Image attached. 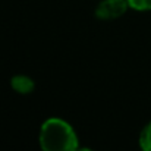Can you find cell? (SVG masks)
Wrapping results in <instances>:
<instances>
[{"label":"cell","mask_w":151,"mask_h":151,"mask_svg":"<svg viewBox=\"0 0 151 151\" xmlns=\"http://www.w3.org/2000/svg\"><path fill=\"white\" fill-rule=\"evenodd\" d=\"M38 138L43 151H76L79 148L72 126L57 117L47 119L41 125Z\"/></svg>","instance_id":"cell-1"},{"label":"cell","mask_w":151,"mask_h":151,"mask_svg":"<svg viewBox=\"0 0 151 151\" xmlns=\"http://www.w3.org/2000/svg\"><path fill=\"white\" fill-rule=\"evenodd\" d=\"M128 7V0H103L96 9V16L101 21H111L122 16Z\"/></svg>","instance_id":"cell-2"},{"label":"cell","mask_w":151,"mask_h":151,"mask_svg":"<svg viewBox=\"0 0 151 151\" xmlns=\"http://www.w3.org/2000/svg\"><path fill=\"white\" fill-rule=\"evenodd\" d=\"M12 87L16 93H21V94H28L34 90V82L31 81V78L28 76H13L12 78Z\"/></svg>","instance_id":"cell-3"},{"label":"cell","mask_w":151,"mask_h":151,"mask_svg":"<svg viewBox=\"0 0 151 151\" xmlns=\"http://www.w3.org/2000/svg\"><path fill=\"white\" fill-rule=\"evenodd\" d=\"M139 147L142 151H151V122L142 129L139 137Z\"/></svg>","instance_id":"cell-4"},{"label":"cell","mask_w":151,"mask_h":151,"mask_svg":"<svg viewBox=\"0 0 151 151\" xmlns=\"http://www.w3.org/2000/svg\"><path fill=\"white\" fill-rule=\"evenodd\" d=\"M128 4L135 10H151V0H128Z\"/></svg>","instance_id":"cell-5"},{"label":"cell","mask_w":151,"mask_h":151,"mask_svg":"<svg viewBox=\"0 0 151 151\" xmlns=\"http://www.w3.org/2000/svg\"><path fill=\"white\" fill-rule=\"evenodd\" d=\"M76 151H93L91 148H78Z\"/></svg>","instance_id":"cell-6"}]
</instances>
